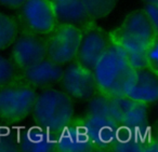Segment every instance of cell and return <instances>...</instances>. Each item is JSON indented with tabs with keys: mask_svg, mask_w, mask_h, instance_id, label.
<instances>
[{
	"mask_svg": "<svg viewBox=\"0 0 158 152\" xmlns=\"http://www.w3.org/2000/svg\"><path fill=\"white\" fill-rule=\"evenodd\" d=\"M98 92L108 97L126 96L136 70L129 64L120 46L110 40V46L92 67Z\"/></svg>",
	"mask_w": 158,
	"mask_h": 152,
	"instance_id": "obj_1",
	"label": "cell"
},
{
	"mask_svg": "<svg viewBox=\"0 0 158 152\" xmlns=\"http://www.w3.org/2000/svg\"><path fill=\"white\" fill-rule=\"evenodd\" d=\"M74 113L73 98L63 90L50 86L37 93L31 114L36 125L51 136V130L61 133L74 119Z\"/></svg>",
	"mask_w": 158,
	"mask_h": 152,
	"instance_id": "obj_2",
	"label": "cell"
},
{
	"mask_svg": "<svg viewBox=\"0 0 158 152\" xmlns=\"http://www.w3.org/2000/svg\"><path fill=\"white\" fill-rule=\"evenodd\" d=\"M108 34L110 40L123 49L127 57L144 53L149 42L158 37L142 9L127 14L120 25Z\"/></svg>",
	"mask_w": 158,
	"mask_h": 152,
	"instance_id": "obj_3",
	"label": "cell"
},
{
	"mask_svg": "<svg viewBox=\"0 0 158 152\" xmlns=\"http://www.w3.org/2000/svg\"><path fill=\"white\" fill-rule=\"evenodd\" d=\"M37 90L16 79L0 86V120L6 123H19L33 110Z\"/></svg>",
	"mask_w": 158,
	"mask_h": 152,
	"instance_id": "obj_4",
	"label": "cell"
},
{
	"mask_svg": "<svg viewBox=\"0 0 158 152\" xmlns=\"http://www.w3.org/2000/svg\"><path fill=\"white\" fill-rule=\"evenodd\" d=\"M80 33L81 29L77 25L59 22L44 36L47 57L62 66L73 62L78 51Z\"/></svg>",
	"mask_w": 158,
	"mask_h": 152,
	"instance_id": "obj_5",
	"label": "cell"
},
{
	"mask_svg": "<svg viewBox=\"0 0 158 152\" xmlns=\"http://www.w3.org/2000/svg\"><path fill=\"white\" fill-rule=\"evenodd\" d=\"M19 10L23 29L36 35L47 36L59 23L52 0H25Z\"/></svg>",
	"mask_w": 158,
	"mask_h": 152,
	"instance_id": "obj_6",
	"label": "cell"
},
{
	"mask_svg": "<svg viewBox=\"0 0 158 152\" xmlns=\"http://www.w3.org/2000/svg\"><path fill=\"white\" fill-rule=\"evenodd\" d=\"M80 29L81 33L78 51L74 61L92 69L98 59L110 46V34L99 26L95 21H89L82 25Z\"/></svg>",
	"mask_w": 158,
	"mask_h": 152,
	"instance_id": "obj_7",
	"label": "cell"
},
{
	"mask_svg": "<svg viewBox=\"0 0 158 152\" xmlns=\"http://www.w3.org/2000/svg\"><path fill=\"white\" fill-rule=\"evenodd\" d=\"M60 83L63 91L73 99L89 100L99 93L92 69L76 61L63 69Z\"/></svg>",
	"mask_w": 158,
	"mask_h": 152,
	"instance_id": "obj_8",
	"label": "cell"
},
{
	"mask_svg": "<svg viewBox=\"0 0 158 152\" xmlns=\"http://www.w3.org/2000/svg\"><path fill=\"white\" fill-rule=\"evenodd\" d=\"M113 111L119 127L126 130L129 134L143 132L148 127V105L138 100L131 99L127 96H115L112 97Z\"/></svg>",
	"mask_w": 158,
	"mask_h": 152,
	"instance_id": "obj_9",
	"label": "cell"
},
{
	"mask_svg": "<svg viewBox=\"0 0 158 152\" xmlns=\"http://www.w3.org/2000/svg\"><path fill=\"white\" fill-rule=\"evenodd\" d=\"M12 61L19 69H24L47 57L44 36L23 29L11 44Z\"/></svg>",
	"mask_w": 158,
	"mask_h": 152,
	"instance_id": "obj_10",
	"label": "cell"
},
{
	"mask_svg": "<svg viewBox=\"0 0 158 152\" xmlns=\"http://www.w3.org/2000/svg\"><path fill=\"white\" fill-rule=\"evenodd\" d=\"M62 74V65L54 63L48 57H44L29 67L21 69L18 79L36 90L46 89L53 86L55 83H60Z\"/></svg>",
	"mask_w": 158,
	"mask_h": 152,
	"instance_id": "obj_11",
	"label": "cell"
},
{
	"mask_svg": "<svg viewBox=\"0 0 158 152\" xmlns=\"http://www.w3.org/2000/svg\"><path fill=\"white\" fill-rule=\"evenodd\" d=\"M126 96L146 105L156 102L158 98L157 74L147 68L136 70L134 81Z\"/></svg>",
	"mask_w": 158,
	"mask_h": 152,
	"instance_id": "obj_12",
	"label": "cell"
},
{
	"mask_svg": "<svg viewBox=\"0 0 158 152\" xmlns=\"http://www.w3.org/2000/svg\"><path fill=\"white\" fill-rule=\"evenodd\" d=\"M57 22L70 23L81 27L90 20L81 0H61L54 2Z\"/></svg>",
	"mask_w": 158,
	"mask_h": 152,
	"instance_id": "obj_13",
	"label": "cell"
},
{
	"mask_svg": "<svg viewBox=\"0 0 158 152\" xmlns=\"http://www.w3.org/2000/svg\"><path fill=\"white\" fill-rule=\"evenodd\" d=\"M19 35V21L11 15L0 12V51L6 50Z\"/></svg>",
	"mask_w": 158,
	"mask_h": 152,
	"instance_id": "obj_14",
	"label": "cell"
},
{
	"mask_svg": "<svg viewBox=\"0 0 158 152\" xmlns=\"http://www.w3.org/2000/svg\"><path fill=\"white\" fill-rule=\"evenodd\" d=\"M90 20L99 21L108 16L116 8L118 0H81Z\"/></svg>",
	"mask_w": 158,
	"mask_h": 152,
	"instance_id": "obj_15",
	"label": "cell"
},
{
	"mask_svg": "<svg viewBox=\"0 0 158 152\" xmlns=\"http://www.w3.org/2000/svg\"><path fill=\"white\" fill-rule=\"evenodd\" d=\"M19 72L20 69L15 66L12 58L0 54V86L15 81Z\"/></svg>",
	"mask_w": 158,
	"mask_h": 152,
	"instance_id": "obj_16",
	"label": "cell"
},
{
	"mask_svg": "<svg viewBox=\"0 0 158 152\" xmlns=\"http://www.w3.org/2000/svg\"><path fill=\"white\" fill-rule=\"evenodd\" d=\"M146 68L158 76V37L153 39L144 51Z\"/></svg>",
	"mask_w": 158,
	"mask_h": 152,
	"instance_id": "obj_17",
	"label": "cell"
},
{
	"mask_svg": "<svg viewBox=\"0 0 158 152\" xmlns=\"http://www.w3.org/2000/svg\"><path fill=\"white\" fill-rule=\"evenodd\" d=\"M142 10L144 11L145 15L151 23L153 29L158 34V6L145 3Z\"/></svg>",
	"mask_w": 158,
	"mask_h": 152,
	"instance_id": "obj_18",
	"label": "cell"
},
{
	"mask_svg": "<svg viewBox=\"0 0 158 152\" xmlns=\"http://www.w3.org/2000/svg\"><path fill=\"white\" fill-rule=\"evenodd\" d=\"M25 0H0V5L10 9H19Z\"/></svg>",
	"mask_w": 158,
	"mask_h": 152,
	"instance_id": "obj_19",
	"label": "cell"
},
{
	"mask_svg": "<svg viewBox=\"0 0 158 152\" xmlns=\"http://www.w3.org/2000/svg\"><path fill=\"white\" fill-rule=\"evenodd\" d=\"M144 3H151V5H156L158 6V0H143Z\"/></svg>",
	"mask_w": 158,
	"mask_h": 152,
	"instance_id": "obj_20",
	"label": "cell"
},
{
	"mask_svg": "<svg viewBox=\"0 0 158 152\" xmlns=\"http://www.w3.org/2000/svg\"><path fill=\"white\" fill-rule=\"evenodd\" d=\"M53 2H55V1H61V0H52Z\"/></svg>",
	"mask_w": 158,
	"mask_h": 152,
	"instance_id": "obj_21",
	"label": "cell"
}]
</instances>
